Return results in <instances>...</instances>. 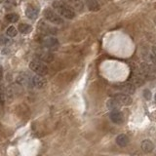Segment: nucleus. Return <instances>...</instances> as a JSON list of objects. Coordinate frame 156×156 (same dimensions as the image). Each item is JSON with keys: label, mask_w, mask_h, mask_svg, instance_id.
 <instances>
[{"label": "nucleus", "mask_w": 156, "mask_h": 156, "mask_svg": "<svg viewBox=\"0 0 156 156\" xmlns=\"http://www.w3.org/2000/svg\"><path fill=\"white\" fill-rule=\"evenodd\" d=\"M53 8L57 11V13L60 16H62L67 20H72L75 18V12L73 11L72 8H70L63 2L55 1L53 3Z\"/></svg>", "instance_id": "obj_1"}, {"label": "nucleus", "mask_w": 156, "mask_h": 156, "mask_svg": "<svg viewBox=\"0 0 156 156\" xmlns=\"http://www.w3.org/2000/svg\"><path fill=\"white\" fill-rule=\"evenodd\" d=\"M29 68L31 69L33 72H35L36 74L41 75V76H45L47 75V73H48V67L39 60H31L29 63Z\"/></svg>", "instance_id": "obj_2"}, {"label": "nucleus", "mask_w": 156, "mask_h": 156, "mask_svg": "<svg viewBox=\"0 0 156 156\" xmlns=\"http://www.w3.org/2000/svg\"><path fill=\"white\" fill-rule=\"evenodd\" d=\"M44 17L47 21H49L50 23L55 24H63V20L60 18L58 13H56L50 8H46L44 10Z\"/></svg>", "instance_id": "obj_3"}, {"label": "nucleus", "mask_w": 156, "mask_h": 156, "mask_svg": "<svg viewBox=\"0 0 156 156\" xmlns=\"http://www.w3.org/2000/svg\"><path fill=\"white\" fill-rule=\"evenodd\" d=\"M38 30L40 31L43 35H55L57 34L58 30L56 28L54 27H51L50 24H48L44 21H41L40 23L38 24Z\"/></svg>", "instance_id": "obj_4"}, {"label": "nucleus", "mask_w": 156, "mask_h": 156, "mask_svg": "<svg viewBox=\"0 0 156 156\" xmlns=\"http://www.w3.org/2000/svg\"><path fill=\"white\" fill-rule=\"evenodd\" d=\"M42 45L49 50H55L59 47V41L57 38L50 35L48 37H44L42 39Z\"/></svg>", "instance_id": "obj_5"}, {"label": "nucleus", "mask_w": 156, "mask_h": 156, "mask_svg": "<svg viewBox=\"0 0 156 156\" xmlns=\"http://www.w3.org/2000/svg\"><path fill=\"white\" fill-rule=\"evenodd\" d=\"M113 99H115L117 102H118L121 106H129L132 103V99L131 97L129 96L127 94H124V93H121V94H116L114 95Z\"/></svg>", "instance_id": "obj_6"}, {"label": "nucleus", "mask_w": 156, "mask_h": 156, "mask_svg": "<svg viewBox=\"0 0 156 156\" xmlns=\"http://www.w3.org/2000/svg\"><path fill=\"white\" fill-rule=\"evenodd\" d=\"M47 81L44 78V76L41 75H34L31 77V85L33 87H35L37 89H42L46 86Z\"/></svg>", "instance_id": "obj_7"}, {"label": "nucleus", "mask_w": 156, "mask_h": 156, "mask_svg": "<svg viewBox=\"0 0 156 156\" xmlns=\"http://www.w3.org/2000/svg\"><path fill=\"white\" fill-rule=\"evenodd\" d=\"M39 15V8L34 5H28L25 9V16L30 20H36Z\"/></svg>", "instance_id": "obj_8"}, {"label": "nucleus", "mask_w": 156, "mask_h": 156, "mask_svg": "<svg viewBox=\"0 0 156 156\" xmlns=\"http://www.w3.org/2000/svg\"><path fill=\"white\" fill-rule=\"evenodd\" d=\"M110 120L115 124H121L124 121V116L122 112H120L119 110H113L111 111V113L109 114Z\"/></svg>", "instance_id": "obj_9"}, {"label": "nucleus", "mask_w": 156, "mask_h": 156, "mask_svg": "<svg viewBox=\"0 0 156 156\" xmlns=\"http://www.w3.org/2000/svg\"><path fill=\"white\" fill-rule=\"evenodd\" d=\"M62 1L70 8H75V10L78 11L82 10V8H83L82 0H62Z\"/></svg>", "instance_id": "obj_10"}, {"label": "nucleus", "mask_w": 156, "mask_h": 156, "mask_svg": "<svg viewBox=\"0 0 156 156\" xmlns=\"http://www.w3.org/2000/svg\"><path fill=\"white\" fill-rule=\"evenodd\" d=\"M85 4L86 6L88 7V9L93 12H97L99 10V8H101L97 0H85Z\"/></svg>", "instance_id": "obj_11"}, {"label": "nucleus", "mask_w": 156, "mask_h": 156, "mask_svg": "<svg viewBox=\"0 0 156 156\" xmlns=\"http://www.w3.org/2000/svg\"><path fill=\"white\" fill-rule=\"evenodd\" d=\"M116 144L118 145L119 146H126L128 144H129V138L127 135H125V134H121L118 137L116 138Z\"/></svg>", "instance_id": "obj_12"}, {"label": "nucleus", "mask_w": 156, "mask_h": 156, "mask_svg": "<svg viewBox=\"0 0 156 156\" xmlns=\"http://www.w3.org/2000/svg\"><path fill=\"white\" fill-rule=\"evenodd\" d=\"M106 106L108 109H110L111 111H113V110H118L121 105L116 101L115 99H108L107 102H106Z\"/></svg>", "instance_id": "obj_13"}, {"label": "nucleus", "mask_w": 156, "mask_h": 156, "mask_svg": "<svg viewBox=\"0 0 156 156\" xmlns=\"http://www.w3.org/2000/svg\"><path fill=\"white\" fill-rule=\"evenodd\" d=\"M38 58H39V60H41V62H45V63H50L54 59L53 55L49 53V52H41V53L39 54Z\"/></svg>", "instance_id": "obj_14"}, {"label": "nucleus", "mask_w": 156, "mask_h": 156, "mask_svg": "<svg viewBox=\"0 0 156 156\" xmlns=\"http://www.w3.org/2000/svg\"><path fill=\"white\" fill-rule=\"evenodd\" d=\"M154 148V145L152 144V141H149V140H145L141 142V149L145 151V152L148 153L151 152Z\"/></svg>", "instance_id": "obj_15"}, {"label": "nucleus", "mask_w": 156, "mask_h": 156, "mask_svg": "<svg viewBox=\"0 0 156 156\" xmlns=\"http://www.w3.org/2000/svg\"><path fill=\"white\" fill-rule=\"evenodd\" d=\"M119 89L122 91V93L124 94H133L135 92V87L133 86V84H123L121 85Z\"/></svg>", "instance_id": "obj_16"}, {"label": "nucleus", "mask_w": 156, "mask_h": 156, "mask_svg": "<svg viewBox=\"0 0 156 156\" xmlns=\"http://www.w3.org/2000/svg\"><path fill=\"white\" fill-rule=\"evenodd\" d=\"M19 30L23 34H28L32 31V27L28 24H19Z\"/></svg>", "instance_id": "obj_17"}, {"label": "nucleus", "mask_w": 156, "mask_h": 156, "mask_svg": "<svg viewBox=\"0 0 156 156\" xmlns=\"http://www.w3.org/2000/svg\"><path fill=\"white\" fill-rule=\"evenodd\" d=\"M5 20L8 21V23H17L19 21V16L15 14V13H10V14H7L5 16Z\"/></svg>", "instance_id": "obj_18"}, {"label": "nucleus", "mask_w": 156, "mask_h": 156, "mask_svg": "<svg viewBox=\"0 0 156 156\" xmlns=\"http://www.w3.org/2000/svg\"><path fill=\"white\" fill-rule=\"evenodd\" d=\"M6 33H7V35L9 36V37H16L17 34H18V30H17V28L11 25V27L8 28Z\"/></svg>", "instance_id": "obj_19"}, {"label": "nucleus", "mask_w": 156, "mask_h": 156, "mask_svg": "<svg viewBox=\"0 0 156 156\" xmlns=\"http://www.w3.org/2000/svg\"><path fill=\"white\" fill-rule=\"evenodd\" d=\"M8 43H9V39H8L5 35H2V34H0V46L7 45Z\"/></svg>", "instance_id": "obj_20"}, {"label": "nucleus", "mask_w": 156, "mask_h": 156, "mask_svg": "<svg viewBox=\"0 0 156 156\" xmlns=\"http://www.w3.org/2000/svg\"><path fill=\"white\" fill-rule=\"evenodd\" d=\"M144 95H145V98L146 99H151V92H150L149 90H145Z\"/></svg>", "instance_id": "obj_21"}, {"label": "nucleus", "mask_w": 156, "mask_h": 156, "mask_svg": "<svg viewBox=\"0 0 156 156\" xmlns=\"http://www.w3.org/2000/svg\"><path fill=\"white\" fill-rule=\"evenodd\" d=\"M3 76H4V70H3L2 66H0V81H2Z\"/></svg>", "instance_id": "obj_22"}, {"label": "nucleus", "mask_w": 156, "mask_h": 156, "mask_svg": "<svg viewBox=\"0 0 156 156\" xmlns=\"http://www.w3.org/2000/svg\"><path fill=\"white\" fill-rule=\"evenodd\" d=\"M151 60H152L153 64L156 67V56H155V55H154V56H152V57H151Z\"/></svg>", "instance_id": "obj_23"}, {"label": "nucleus", "mask_w": 156, "mask_h": 156, "mask_svg": "<svg viewBox=\"0 0 156 156\" xmlns=\"http://www.w3.org/2000/svg\"><path fill=\"white\" fill-rule=\"evenodd\" d=\"M152 51H153V53H154V55L156 56V47H155V46H154V47H153V48H152Z\"/></svg>", "instance_id": "obj_24"}, {"label": "nucleus", "mask_w": 156, "mask_h": 156, "mask_svg": "<svg viewBox=\"0 0 156 156\" xmlns=\"http://www.w3.org/2000/svg\"><path fill=\"white\" fill-rule=\"evenodd\" d=\"M154 21H155V24H156V17H155V18H154Z\"/></svg>", "instance_id": "obj_25"}, {"label": "nucleus", "mask_w": 156, "mask_h": 156, "mask_svg": "<svg viewBox=\"0 0 156 156\" xmlns=\"http://www.w3.org/2000/svg\"><path fill=\"white\" fill-rule=\"evenodd\" d=\"M155 102H156V95H155Z\"/></svg>", "instance_id": "obj_26"}, {"label": "nucleus", "mask_w": 156, "mask_h": 156, "mask_svg": "<svg viewBox=\"0 0 156 156\" xmlns=\"http://www.w3.org/2000/svg\"><path fill=\"white\" fill-rule=\"evenodd\" d=\"M0 93H1V90H0Z\"/></svg>", "instance_id": "obj_27"}]
</instances>
